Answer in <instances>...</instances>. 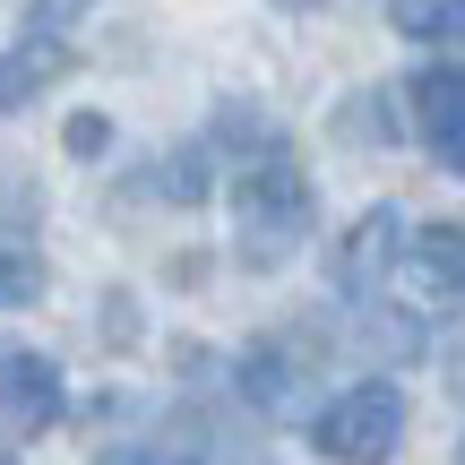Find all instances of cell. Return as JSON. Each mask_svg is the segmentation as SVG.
Masks as SVG:
<instances>
[{
	"mask_svg": "<svg viewBox=\"0 0 465 465\" xmlns=\"http://www.w3.org/2000/svg\"><path fill=\"white\" fill-rule=\"evenodd\" d=\"M232 242H242L250 267H284L311 242V173L284 155V138L232 173Z\"/></svg>",
	"mask_w": 465,
	"mask_h": 465,
	"instance_id": "cell-1",
	"label": "cell"
},
{
	"mask_svg": "<svg viewBox=\"0 0 465 465\" xmlns=\"http://www.w3.org/2000/svg\"><path fill=\"white\" fill-rule=\"evenodd\" d=\"M397 250H405V216L397 207H371V216L336 242V293H353V302L380 293V284L397 276Z\"/></svg>",
	"mask_w": 465,
	"mask_h": 465,
	"instance_id": "cell-6",
	"label": "cell"
},
{
	"mask_svg": "<svg viewBox=\"0 0 465 465\" xmlns=\"http://www.w3.org/2000/svg\"><path fill=\"white\" fill-rule=\"evenodd\" d=\"M457 465H465V449H457Z\"/></svg>",
	"mask_w": 465,
	"mask_h": 465,
	"instance_id": "cell-13",
	"label": "cell"
},
{
	"mask_svg": "<svg viewBox=\"0 0 465 465\" xmlns=\"http://www.w3.org/2000/svg\"><path fill=\"white\" fill-rule=\"evenodd\" d=\"M44 259L35 250H17V242H0V311H26V302H44Z\"/></svg>",
	"mask_w": 465,
	"mask_h": 465,
	"instance_id": "cell-8",
	"label": "cell"
},
{
	"mask_svg": "<svg viewBox=\"0 0 465 465\" xmlns=\"http://www.w3.org/2000/svg\"><path fill=\"white\" fill-rule=\"evenodd\" d=\"M414 26H422V35H440V44H457V52H465V0H440V9H422Z\"/></svg>",
	"mask_w": 465,
	"mask_h": 465,
	"instance_id": "cell-9",
	"label": "cell"
},
{
	"mask_svg": "<svg viewBox=\"0 0 465 465\" xmlns=\"http://www.w3.org/2000/svg\"><path fill=\"white\" fill-rule=\"evenodd\" d=\"M61 69H69V44H61V35H44V26H26V44L0 52V113H9V104H35Z\"/></svg>",
	"mask_w": 465,
	"mask_h": 465,
	"instance_id": "cell-7",
	"label": "cell"
},
{
	"mask_svg": "<svg viewBox=\"0 0 465 465\" xmlns=\"http://www.w3.org/2000/svg\"><path fill=\"white\" fill-rule=\"evenodd\" d=\"M69 388L44 353H0V440H44L61 422Z\"/></svg>",
	"mask_w": 465,
	"mask_h": 465,
	"instance_id": "cell-4",
	"label": "cell"
},
{
	"mask_svg": "<svg viewBox=\"0 0 465 465\" xmlns=\"http://www.w3.org/2000/svg\"><path fill=\"white\" fill-rule=\"evenodd\" d=\"M104 138H113V130H104V113H78V121H69V155H104Z\"/></svg>",
	"mask_w": 465,
	"mask_h": 465,
	"instance_id": "cell-10",
	"label": "cell"
},
{
	"mask_svg": "<svg viewBox=\"0 0 465 465\" xmlns=\"http://www.w3.org/2000/svg\"><path fill=\"white\" fill-rule=\"evenodd\" d=\"M397 284L414 311H457L465 302V224H422L397 250Z\"/></svg>",
	"mask_w": 465,
	"mask_h": 465,
	"instance_id": "cell-3",
	"label": "cell"
},
{
	"mask_svg": "<svg viewBox=\"0 0 465 465\" xmlns=\"http://www.w3.org/2000/svg\"><path fill=\"white\" fill-rule=\"evenodd\" d=\"M104 465H199V457H182V449H113Z\"/></svg>",
	"mask_w": 465,
	"mask_h": 465,
	"instance_id": "cell-11",
	"label": "cell"
},
{
	"mask_svg": "<svg viewBox=\"0 0 465 465\" xmlns=\"http://www.w3.org/2000/svg\"><path fill=\"white\" fill-rule=\"evenodd\" d=\"M276 9H319V0H276Z\"/></svg>",
	"mask_w": 465,
	"mask_h": 465,
	"instance_id": "cell-12",
	"label": "cell"
},
{
	"mask_svg": "<svg viewBox=\"0 0 465 465\" xmlns=\"http://www.w3.org/2000/svg\"><path fill=\"white\" fill-rule=\"evenodd\" d=\"M0 465H9V457H0Z\"/></svg>",
	"mask_w": 465,
	"mask_h": 465,
	"instance_id": "cell-14",
	"label": "cell"
},
{
	"mask_svg": "<svg viewBox=\"0 0 465 465\" xmlns=\"http://www.w3.org/2000/svg\"><path fill=\"white\" fill-rule=\"evenodd\" d=\"M405 440V388L397 380H353L311 414V449L328 465H388Z\"/></svg>",
	"mask_w": 465,
	"mask_h": 465,
	"instance_id": "cell-2",
	"label": "cell"
},
{
	"mask_svg": "<svg viewBox=\"0 0 465 465\" xmlns=\"http://www.w3.org/2000/svg\"><path fill=\"white\" fill-rule=\"evenodd\" d=\"M405 104H414L422 147H431L440 164L465 182V69H422V78L405 86Z\"/></svg>",
	"mask_w": 465,
	"mask_h": 465,
	"instance_id": "cell-5",
	"label": "cell"
}]
</instances>
